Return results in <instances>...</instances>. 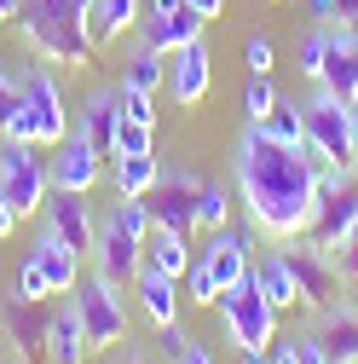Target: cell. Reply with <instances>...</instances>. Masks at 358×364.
<instances>
[{"label":"cell","mask_w":358,"mask_h":364,"mask_svg":"<svg viewBox=\"0 0 358 364\" xmlns=\"http://www.w3.org/2000/svg\"><path fill=\"white\" fill-rule=\"evenodd\" d=\"M47 232H58L75 255H93L99 220H93V208H87V191H53L47 197Z\"/></svg>","instance_id":"14"},{"label":"cell","mask_w":358,"mask_h":364,"mask_svg":"<svg viewBox=\"0 0 358 364\" xmlns=\"http://www.w3.org/2000/svg\"><path fill=\"white\" fill-rule=\"evenodd\" d=\"M185 6H191L197 18H219V12H226V0H185Z\"/></svg>","instance_id":"45"},{"label":"cell","mask_w":358,"mask_h":364,"mask_svg":"<svg viewBox=\"0 0 358 364\" xmlns=\"http://www.w3.org/2000/svg\"><path fill=\"white\" fill-rule=\"evenodd\" d=\"M347 105H352V151H358V93H352Z\"/></svg>","instance_id":"48"},{"label":"cell","mask_w":358,"mask_h":364,"mask_svg":"<svg viewBox=\"0 0 358 364\" xmlns=\"http://www.w3.org/2000/svg\"><path fill=\"white\" fill-rule=\"evenodd\" d=\"M173 364H214V358H208V347H202V341H185Z\"/></svg>","instance_id":"43"},{"label":"cell","mask_w":358,"mask_h":364,"mask_svg":"<svg viewBox=\"0 0 358 364\" xmlns=\"http://www.w3.org/2000/svg\"><path fill=\"white\" fill-rule=\"evenodd\" d=\"M162 75H168V53H156L151 41H139V47L127 53V64H121V87H145V93H156Z\"/></svg>","instance_id":"26"},{"label":"cell","mask_w":358,"mask_h":364,"mask_svg":"<svg viewBox=\"0 0 358 364\" xmlns=\"http://www.w3.org/2000/svg\"><path fill=\"white\" fill-rule=\"evenodd\" d=\"M18 12V0H0V18H12Z\"/></svg>","instance_id":"49"},{"label":"cell","mask_w":358,"mask_h":364,"mask_svg":"<svg viewBox=\"0 0 358 364\" xmlns=\"http://www.w3.org/2000/svg\"><path fill=\"white\" fill-rule=\"evenodd\" d=\"M254 284L272 295V306L278 312H289V306H300V289H295V266L283 260V249H266V260H254Z\"/></svg>","instance_id":"22"},{"label":"cell","mask_w":358,"mask_h":364,"mask_svg":"<svg viewBox=\"0 0 358 364\" xmlns=\"http://www.w3.org/2000/svg\"><path fill=\"white\" fill-rule=\"evenodd\" d=\"M197 225H202V232L232 225V191L219 186V179H202V186H197Z\"/></svg>","instance_id":"29"},{"label":"cell","mask_w":358,"mask_h":364,"mask_svg":"<svg viewBox=\"0 0 358 364\" xmlns=\"http://www.w3.org/2000/svg\"><path fill=\"white\" fill-rule=\"evenodd\" d=\"M300 110H306V145L324 162H358V151H352V105L341 93H330V87L318 81Z\"/></svg>","instance_id":"8"},{"label":"cell","mask_w":358,"mask_h":364,"mask_svg":"<svg viewBox=\"0 0 358 364\" xmlns=\"http://www.w3.org/2000/svg\"><path fill=\"white\" fill-rule=\"evenodd\" d=\"M306 330H312V336L324 341L330 364H358V301H352V295H341V301L318 306V312H312V324H306Z\"/></svg>","instance_id":"13"},{"label":"cell","mask_w":358,"mask_h":364,"mask_svg":"<svg viewBox=\"0 0 358 364\" xmlns=\"http://www.w3.org/2000/svg\"><path fill=\"white\" fill-rule=\"evenodd\" d=\"M335 272H341V295L358 301V237H347V243L335 249Z\"/></svg>","instance_id":"35"},{"label":"cell","mask_w":358,"mask_h":364,"mask_svg":"<svg viewBox=\"0 0 358 364\" xmlns=\"http://www.w3.org/2000/svg\"><path fill=\"white\" fill-rule=\"evenodd\" d=\"M23 41L53 64H93V0H23Z\"/></svg>","instance_id":"2"},{"label":"cell","mask_w":358,"mask_h":364,"mask_svg":"<svg viewBox=\"0 0 358 364\" xmlns=\"http://www.w3.org/2000/svg\"><path fill=\"white\" fill-rule=\"evenodd\" d=\"M35 306H40V301H29V295H18V289L6 295V330H12V341H18L23 358H29L40 341H47V324L35 318Z\"/></svg>","instance_id":"25"},{"label":"cell","mask_w":358,"mask_h":364,"mask_svg":"<svg viewBox=\"0 0 358 364\" xmlns=\"http://www.w3.org/2000/svg\"><path fill=\"white\" fill-rule=\"evenodd\" d=\"M197 186L202 179H191L185 168H162V179L145 191V203H151V225H173V232H191L197 225Z\"/></svg>","instance_id":"12"},{"label":"cell","mask_w":358,"mask_h":364,"mask_svg":"<svg viewBox=\"0 0 358 364\" xmlns=\"http://www.w3.org/2000/svg\"><path fill=\"white\" fill-rule=\"evenodd\" d=\"M18 295H29V301H47L53 289H47V278H40V266L23 255V272H18Z\"/></svg>","instance_id":"37"},{"label":"cell","mask_w":358,"mask_h":364,"mask_svg":"<svg viewBox=\"0 0 358 364\" xmlns=\"http://www.w3.org/2000/svg\"><path fill=\"white\" fill-rule=\"evenodd\" d=\"M116 289H121V284H110L104 272H99V278H81V284L70 289V301H75V312H81V330H87V347H93V353H110V347L127 341V306H121Z\"/></svg>","instance_id":"6"},{"label":"cell","mask_w":358,"mask_h":364,"mask_svg":"<svg viewBox=\"0 0 358 364\" xmlns=\"http://www.w3.org/2000/svg\"><path fill=\"white\" fill-rule=\"evenodd\" d=\"M300 364H330V353H324V341L312 336V330L300 336Z\"/></svg>","instance_id":"42"},{"label":"cell","mask_w":358,"mask_h":364,"mask_svg":"<svg viewBox=\"0 0 358 364\" xmlns=\"http://www.w3.org/2000/svg\"><path fill=\"white\" fill-rule=\"evenodd\" d=\"M40 145H23V139H0V191H6V203L18 214H35V208H47L53 197V173L40 168L35 156Z\"/></svg>","instance_id":"9"},{"label":"cell","mask_w":358,"mask_h":364,"mask_svg":"<svg viewBox=\"0 0 358 364\" xmlns=\"http://www.w3.org/2000/svg\"><path fill=\"white\" fill-rule=\"evenodd\" d=\"M12 116H18V75L0 70V127H6Z\"/></svg>","instance_id":"38"},{"label":"cell","mask_w":358,"mask_h":364,"mask_svg":"<svg viewBox=\"0 0 358 364\" xmlns=\"http://www.w3.org/2000/svg\"><path fill=\"white\" fill-rule=\"evenodd\" d=\"M70 133V110H64V93H58V81L53 70H40L29 64L18 75V116L0 127V139H23V145H58Z\"/></svg>","instance_id":"4"},{"label":"cell","mask_w":358,"mask_h":364,"mask_svg":"<svg viewBox=\"0 0 358 364\" xmlns=\"http://www.w3.org/2000/svg\"><path fill=\"white\" fill-rule=\"evenodd\" d=\"M197 260L214 272L219 289L243 284L249 272H254V225H249V232H237V225H219V232H208V243H202Z\"/></svg>","instance_id":"11"},{"label":"cell","mask_w":358,"mask_h":364,"mask_svg":"<svg viewBox=\"0 0 358 364\" xmlns=\"http://www.w3.org/2000/svg\"><path fill=\"white\" fill-rule=\"evenodd\" d=\"M151 145H156V139H151V127L121 116V127H116V156H151Z\"/></svg>","instance_id":"32"},{"label":"cell","mask_w":358,"mask_h":364,"mask_svg":"<svg viewBox=\"0 0 358 364\" xmlns=\"http://www.w3.org/2000/svg\"><path fill=\"white\" fill-rule=\"evenodd\" d=\"M237 358L243 364H266V347H237Z\"/></svg>","instance_id":"46"},{"label":"cell","mask_w":358,"mask_h":364,"mask_svg":"<svg viewBox=\"0 0 358 364\" xmlns=\"http://www.w3.org/2000/svg\"><path fill=\"white\" fill-rule=\"evenodd\" d=\"M104 364H156V353L151 347H139V341H121V347H110V358Z\"/></svg>","instance_id":"39"},{"label":"cell","mask_w":358,"mask_h":364,"mask_svg":"<svg viewBox=\"0 0 358 364\" xmlns=\"http://www.w3.org/2000/svg\"><path fill=\"white\" fill-rule=\"evenodd\" d=\"M116 127H121V93H116V87H93L87 105H81V133L104 156H116Z\"/></svg>","instance_id":"19"},{"label":"cell","mask_w":358,"mask_h":364,"mask_svg":"<svg viewBox=\"0 0 358 364\" xmlns=\"http://www.w3.org/2000/svg\"><path fill=\"white\" fill-rule=\"evenodd\" d=\"M145 266L168 272V278L179 284V278L191 272V243H185V232H173V225H151V237H145Z\"/></svg>","instance_id":"21"},{"label":"cell","mask_w":358,"mask_h":364,"mask_svg":"<svg viewBox=\"0 0 358 364\" xmlns=\"http://www.w3.org/2000/svg\"><path fill=\"white\" fill-rule=\"evenodd\" d=\"M29 260L40 266V278H47V289H53V295H70V289L81 284V255H75L58 232H47V237H40V243L29 249Z\"/></svg>","instance_id":"18"},{"label":"cell","mask_w":358,"mask_h":364,"mask_svg":"<svg viewBox=\"0 0 358 364\" xmlns=\"http://www.w3.org/2000/svg\"><path fill=\"white\" fill-rule=\"evenodd\" d=\"M318 81L330 93H341V99L358 93V35H352V23H330V58H324Z\"/></svg>","instance_id":"17"},{"label":"cell","mask_w":358,"mask_h":364,"mask_svg":"<svg viewBox=\"0 0 358 364\" xmlns=\"http://www.w3.org/2000/svg\"><path fill=\"white\" fill-rule=\"evenodd\" d=\"M278 318L283 312L272 306V295L254 284V272H249L243 284L219 289V324H226V336L237 347H272L278 341Z\"/></svg>","instance_id":"5"},{"label":"cell","mask_w":358,"mask_h":364,"mask_svg":"<svg viewBox=\"0 0 358 364\" xmlns=\"http://www.w3.org/2000/svg\"><path fill=\"white\" fill-rule=\"evenodd\" d=\"M335 6H341V23H352V18H358V0H335Z\"/></svg>","instance_id":"47"},{"label":"cell","mask_w":358,"mask_h":364,"mask_svg":"<svg viewBox=\"0 0 358 364\" xmlns=\"http://www.w3.org/2000/svg\"><path fill=\"white\" fill-rule=\"evenodd\" d=\"M12 225H18V208L6 203V191H0V237H12Z\"/></svg>","instance_id":"44"},{"label":"cell","mask_w":358,"mask_h":364,"mask_svg":"<svg viewBox=\"0 0 358 364\" xmlns=\"http://www.w3.org/2000/svg\"><path fill=\"white\" fill-rule=\"evenodd\" d=\"M306 12H312V23H318V29L341 23V6H335V0H306Z\"/></svg>","instance_id":"41"},{"label":"cell","mask_w":358,"mask_h":364,"mask_svg":"<svg viewBox=\"0 0 358 364\" xmlns=\"http://www.w3.org/2000/svg\"><path fill=\"white\" fill-rule=\"evenodd\" d=\"M156 179H162L156 151H151V156H116V191H121V197H145Z\"/></svg>","instance_id":"27"},{"label":"cell","mask_w":358,"mask_h":364,"mask_svg":"<svg viewBox=\"0 0 358 364\" xmlns=\"http://www.w3.org/2000/svg\"><path fill=\"white\" fill-rule=\"evenodd\" d=\"M145 0H93V47H110V41H121L133 23H139Z\"/></svg>","instance_id":"24"},{"label":"cell","mask_w":358,"mask_h":364,"mask_svg":"<svg viewBox=\"0 0 358 364\" xmlns=\"http://www.w3.org/2000/svg\"><path fill=\"white\" fill-rule=\"evenodd\" d=\"M185 295H191L197 306H214V301H219V284H214V272H208L197 255H191V272H185Z\"/></svg>","instance_id":"33"},{"label":"cell","mask_w":358,"mask_h":364,"mask_svg":"<svg viewBox=\"0 0 358 364\" xmlns=\"http://www.w3.org/2000/svg\"><path fill=\"white\" fill-rule=\"evenodd\" d=\"M283 249V260L295 266V289H300V306H330V301H341V272H335V249L330 243H318L312 232H295V237H283L278 243Z\"/></svg>","instance_id":"7"},{"label":"cell","mask_w":358,"mask_h":364,"mask_svg":"<svg viewBox=\"0 0 358 364\" xmlns=\"http://www.w3.org/2000/svg\"><path fill=\"white\" fill-rule=\"evenodd\" d=\"M352 35H358V18H352Z\"/></svg>","instance_id":"50"},{"label":"cell","mask_w":358,"mask_h":364,"mask_svg":"<svg viewBox=\"0 0 358 364\" xmlns=\"http://www.w3.org/2000/svg\"><path fill=\"white\" fill-rule=\"evenodd\" d=\"M260 127L272 133L278 145H306V110H300V99H278L272 116H266Z\"/></svg>","instance_id":"28"},{"label":"cell","mask_w":358,"mask_h":364,"mask_svg":"<svg viewBox=\"0 0 358 364\" xmlns=\"http://www.w3.org/2000/svg\"><path fill=\"white\" fill-rule=\"evenodd\" d=\"M47 364H87V330H81V312H75V301L70 306H58L53 318H47Z\"/></svg>","instance_id":"20"},{"label":"cell","mask_w":358,"mask_h":364,"mask_svg":"<svg viewBox=\"0 0 358 364\" xmlns=\"http://www.w3.org/2000/svg\"><path fill=\"white\" fill-rule=\"evenodd\" d=\"M53 151H58L53 168H47V173H53V191H93V186H99V173H104V151L87 139L81 127H70Z\"/></svg>","instance_id":"10"},{"label":"cell","mask_w":358,"mask_h":364,"mask_svg":"<svg viewBox=\"0 0 358 364\" xmlns=\"http://www.w3.org/2000/svg\"><path fill=\"white\" fill-rule=\"evenodd\" d=\"M202 23L208 18H197L191 6H173V12H139V41H151V47L156 53H179V47H185V41H197L202 35Z\"/></svg>","instance_id":"16"},{"label":"cell","mask_w":358,"mask_h":364,"mask_svg":"<svg viewBox=\"0 0 358 364\" xmlns=\"http://www.w3.org/2000/svg\"><path fill=\"white\" fill-rule=\"evenodd\" d=\"M324 58H330V29H306L300 35V75L318 81L324 75Z\"/></svg>","instance_id":"30"},{"label":"cell","mask_w":358,"mask_h":364,"mask_svg":"<svg viewBox=\"0 0 358 364\" xmlns=\"http://www.w3.org/2000/svg\"><path fill=\"white\" fill-rule=\"evenodd\" d=\"M145 237H151V203L145 197H121L93 237V266L104 272L110 284H133L145 266Z\"/></svg>","instance_id":"3"},{"label":"cell","mask_w":358,"mask_h":364,"mask_svg":"<svg viewBox=\"0 0 358 364\" xmlns=\"http://www.w3.org/2000/svg\"><path fill=\"white\" fill-rule=\"evenodd\" d=\"M266 364H300V336H289V341L278 336L272 347H266Z\"/></svg>","instance_id":"40"},{"label":"cell","mask_w":358,"mask_h":364,"mask_svg":"<svg viewBox=\"0 0 358 364\" xmlns=\"http://www.w3.org/2000/svg\"><path fill=\"white\" fill-rule=\"evenodd\" d=\"M243 58H249V70H254V75H272V64H278V53H272V41H266V35H249Z\"/></svg>","instance_id":"36"},{"label":"cell","mask_w":358,"mask_h":364,"mask_svg":"<svg viewBox=\"0 0 358 364\" xmlns=\"http://www.w3.org/2000/svg\"><path fill=\"white\" fill-rule=\"evenodd\" d=\"M116 93H121V116H127V122L156 127V110H151V93H145V87H121V81H116Z\"/></svg>","instance_id":"34"},{"label":"cell","mask_w":358,"mask_h":364,"mask_svg":"<svg viewBox=\"0 0 358 364\" xmlns=\"http://www.w3.org/2000/svg\"><path fill=\"white\" fill-rule=\"evenodd\" d=\"M139 306L156 318V324H179V295H173V278L168 272H156V266H139Z\"/></svg>","instance_id":"23"},{"label":"cell","mask_w":358,"mask_h":364,"mask_svg":"<svg viewBox=\"0 0 358 364\" xmlns=\"http://www.w3.org/2000/svg\"><path fill=\"white\" fill-rule=\"evenodd\" d=\"M318 151L312 145H278L260 122L237 133L232 151V186L237 203L249 208V225L266 232L272 243L295 237L312 225V179H318Z\"/></svg>","instance_id":"1"},{"label":"cell","mask_w":358,"mask_h":364,"mask_svg":"<svg viewBox=\"0 0 358 364\" xmlns=\"http://www.w3.org/2000/svg\"><path fill=\"white\" fill-rule=\"evenodd\" d=\"M173 105H185V110H197L202 99H208V81H214V58H208V47H202V35L197 41H185V47L173 53Z\"/></svg>","instance_id":"15"},{"label":"cell","mask_w":358,"mask_h":364,"mask_svg":"<svg viewBox=\"0 0 358 364\" xmlns=\"http://www.w3.org/2000/svg\"><path fill=\"white\" fill-rule=\"evenodd\" d=\"M278 99H283V93L272 87V75H254V81H249V93H243V110H249V122H266Z\"/></svg>","instance_id":"31"},{"label":"cell","mask_w":358,"mask_h":364,"mask_svg":"<svg viewBox=\"0 0 358 364\" xmlns=\"http://www.w3.org/2000/svg\"><path fill=\"white\" fill-rule=\"evenodd\" d=\"M18 364H23V358H18Z\"/></svg>","instance_id":"51"}]
</instances>
